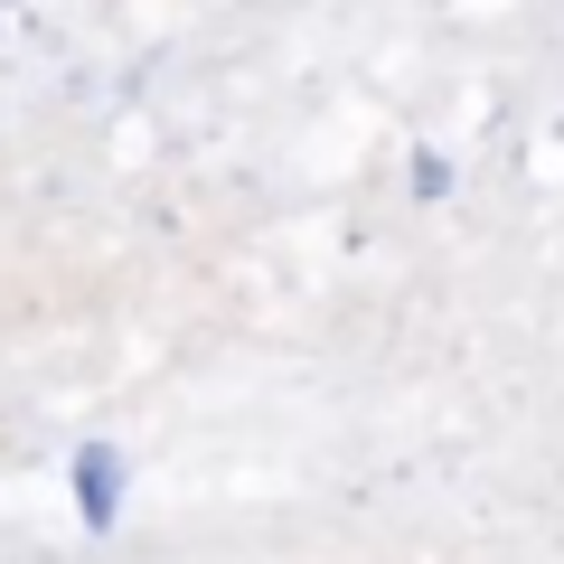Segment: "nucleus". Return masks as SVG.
Masks as SVG:
<instances>
[{"instance_id":"1","label":"nucleus","mask_w":564,"mask_h":564,"mask_svg":"<svg viewBox=\"0 0 564 564\" xmlns=\"http://www.w3.org/2000/svg\"><path fill=\"white\" fill-rule=\"evenodd\" d=\"M76 499H85V527H113V452H85L76 462Z\"/></svg>"}]
</instances>
